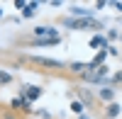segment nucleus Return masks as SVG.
I'll return each instance as SVG.
<instances>
[{
	"label": "nucleus",
	"instance_id": "obj_17",
	"mask_svg": "<svg viewBox=\"0 0 122 119\" xmlns=\"http://www.w3.org/2000/svg\"><path fill=\"white\" fill-rule=\"evenodd\" d=\"M117 37H120V34L115 32V29H110V32H107V41H115V39H117Z\"/></svg>",
	"mask_w": 122,
	"mask_h": 119
},
{
	"label": "nucleus",
	"instance_id": "obj_5",
	"mask_svg": "<svg viewBox=\"0 0 122 119\" xmlns=\"http://www.w3.org/2000/svg\"><path fill=\"white\" fill-rule=\"evenodd\" d=\"M32 37H34V39H49V37H59V34H56L54 27L42 24V27H34V29H32Z\"/></svg>",
	"mask_w": 122,
	"mask_h": 119
},
{
	"label": "nucleus",
	"instance_id": "obj_20",
	"mask_svg": "<svg viewBox=\"0 0 122 119\" xmlns=\"http://www.w3.org/2000/svg\"><path fill=\"white\" fill-rule=\"evenodd\" d=\"M81 119H90V117H81Z\"/></svg>",
	"mask_w": 122,
	"mask_h": 119
},
{
	"label": "nucleus",
	"instance_id": "obj_16",
	"mask_svg": "<svg viewBox=\"0 0 122 119\" xmlns=\"http://www.w3.org/2000/svg\"><path fill=\"white\" fill-rule=\"evenodd\" d=\"M110 85H122V71H117V73L110 75Z\"/></svg>",
	"mask_w": 122,
	"mask_h": 119
},
{
	"label": "nucleus",
	"instance_id": "obj_12",
	"mask_svg": "<svg viewBox=\"0 0 122 119\" xmlns=\"http://www.w3.org/2000/svg\"><path fill=\"white\" fill-rule=\"evenodd\" d=\"M98 95H100V100L107 102V105H110V102H115V87H100V92H98Z\"/></svg>",
	"mask_w": 122,
	"mask_h": 119
},
{
	"label": "nucleus",
	"instance_id": "obj_10",
	"mask_svg": "<svg viewBox=\"0 0 122 119\" xmlns=\"http://www.w3.org/2000/svg\"><path fill=\"white\" fill-rule=\"evenodd\" d=\"M90 68V63H81V61H73V63H68V71L73 73V75H81V73H86Z\"/></svg>",
	"mask_w": 122,
	"mask_h": 119
},
{
	"label": "nucleus",
	"instance_id": "obj_19",
	"mask_svg": "<svg viewBox=\"0 0 122 119\" xmlns=\"http://www.w3.org/2000/svg\"><path fill=\"white\" fill-rule=\"evenodd\" d=\"M0 17H3V7H0Z\"/></svg>",
	"mask_w": 122,
	"mask_h": 119
},
{
	"label": "nucleus",
	"instance_id": "obj_1",
	"mask_svg": "<svg viewBox=\"0 0 122 119\" xmlns=\"http://www.w3.org/2000/svg\"><path fill=\"white\" fill-rule=\"evenodd\" d=\"M61 24L68 29H103V22H98L95 17H86V19H76V17H64Z\"/></svg>",
	"mask_w": 122,
	"mask_h": 119
},
{
	"label": "nucleus",
	"instance_id": "obj_13",
	"mask_svg": "<svg viewBox=\"0 0 122 119\" xmlns=\"http://www.w3.org/2000/svg\"><path fill=\"white\" fill-rule=\"evenodd\" d=\"M37 7H39V3H27V7L22 10V17H25V19L34 17V15H37Z\"/></svg>",
	"mask_w": 122,
	"mask_h": 119
},
{
	"label": "nucleus",
	"instance_id": "obj_15",
	"mask_svg": "<svg viewBox=\"0 0 122 119\" xmlns=\"http://www.w3.org/2000/svg\"><path fill=\"white\" fill-rule=\"evenodd\" d=\"M71 110H73L76 114H83L86 107H83V102H81V100H73V102H71Z\"/></svg>",
	"mask_w": 122,
	"mask_h": 119
},
{
	"label": "nucleus",
	"instance_id": "obj_18",
	"mask_svg": "<svg viewBox=\"0 0 122 119\" xmlns=\"http://www.w3.org/2000/svg\"><path fill=\"white\" fill-rule=\"evenodd\" d=\"M110 5H112V7L117 10V12H122V3H115V0H112V3H110Z\"/></svg>",
	"mask_w": 122,
	"mask_h": 119
},
{
	"label": "nucleus",
	"instance_id": "obj_7",
	"mask_svg": "<svg viewBox=\"0 0 122 119\" xmlns=\"http://www.w3.org/2000/svg\"><path fill=\"white\" fill-rule=\"evenodd\" d=\"M0 119H25V114L15 112L12 107H3V105H0Z\"/></svg>",
	"mask_w": 122,
	"mask_h": 119
},
{
	"label": "nucleus",
	"instance_id": "obj_8",
	"mask_svg": "<svg viewBox=\"0 0 122 119\" xmlns=\"http://www.w3.org/2000/svg\"><path fill=\"white\" fill-rule=\"evenodd\" d=\"M61 44V37H49V39H32V46H56Z\"/></svg>",
	"mask_w": 122,
	"mask_h": 119
},
{
	"label": "nucleus",
	"instance_id": "obj_6",
	"mask_svg": "<svg viewBox=\"0 0 122 119\" xmlns=\"http://www.w3.org/2000/svg\"><path fill=\"white\" fill-rule=\"evenodd\" d=\"M76 95L81 97L83 107H95V95H93V92H88L86 87H76Z\"/></svg>",
	"mask_w": 122,
	"mask_h": 119
},
{
	"label": "nucleus",
	"instance_id": "obj_4",
	"mask_svg": "<svg viewBox=\"0 0 122 119\" xmlns=\"http://www.w3.org/2000/svg\"><path fill=\"white\" fill-rule=\"evenodd\" d=\"M42 87H37V85H22L20 87V95L22 97H27L29 102H34V100H39V97H42Z\"/></svg>",
	"mask_w": 122,
	"mask_h": 119
},
{
	"label": "nucleus",
	"instance_id": "obj_9",
	"mask_svg": "<svg viewBox=\"0 0 122 119\" xmlns=\"http://www.w3.org/2000/svg\"><path fill=\"white\" fill-rule=\"evenodd\" d=\"M107 44H110V41H107V37H100V34L90 37V49H100V51H103Z\"/></svg>",
	"mask_w": 122,
	"mask_h": 119
},
{
	"label": "nucleus",
	"instance_id": "obj_11",
	"mask_svg": "<svg viewBox=\"0 0 122 119\" xmlns=\"http://www.w3.org/2000/svg\"><path fill=\"white\" fill-rule=\"evenodd\" d=\"M120 112H122V107H120L117 102H110V105L105 107V117H107V119H117Z\"/></svg>",
	"mask_w": 122,
	"mask_h": 119
},
{
	"label": "nucleus",
	"instance_id": "obj_3",
	"mask_svg": "<svg viewBox=\"0 0 122 119\" xmlns=\"http://www.w3.org/2000/svg\"><path fill=\"white\" fill-rule=\"evenodd\" d=\"M10 107H12L15 112H20V114H32V102L27 100V97H22V95H17V97H12L10 100Z\"/></svg>",
	"mask_w": 122,
	"mask_h": 119
},
{
	"label": "nucleus",
	"instance_id": "obj_14",
	"mask_svg": "<svg viewBox=\"0 0 122 119\" xmlns=\"http://www.w3.org/2000/svg\"><path fill=\"white\" fill-rule=\"evenodd\" d=\"M12 83V75H10L7 71H3V68H0V85H10Z\"/></svg>",
	"mask_w": 122,
	"mask_h": 119
},
{
	"label": "nucleus",
	"instance_id": "obj_2",
	"mask_svg": "<svg viewBox=\"0 0 122 119\" xmlns=\"http://www.w3.org/2000/svg\"><path fill=\"white\" fill-rule=\"evenodd\" d=\"M29 63L32 66H42L44 71H66L64 61H56V58H44V56H29Z\"/></svg>",
	"mask_w": 122,
	"mask_h": 119
}]
</instances>
